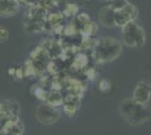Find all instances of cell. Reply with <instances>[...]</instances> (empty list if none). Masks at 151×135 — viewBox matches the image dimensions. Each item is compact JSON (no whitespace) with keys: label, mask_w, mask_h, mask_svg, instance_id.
<instances>
[{"label":"cell","mask_w":151,"mask_h":135,"mask_svg":"<svg viewBox=\"0 0 151 135\" xmlns=\"http://www.w3.org/2000/svg\"><path fill=\"white\" fill-rule=\"evenodd\" d=\"M18 2L16 0H0V16L10 17L18 11Z\"/></svg>","instance_id":"8"},{"label":"cell","mask_w":151,"mask_h":135,"mask_svg":"<svg viewBox=\"0 0 151 135\" xmlns=\"http://www.w3.org/2000/svg\"><path fill=\"white\" fill-rule=\"evenodd\" d=\"M116 8L117 7L114 2L101 8L99 11V21L101 23V25L106 26V27H115L116 26V21H115Z\"/></svg>","instance_id":"7"},{"label":"cell","mask_w":151,"mask_h":135,"mask_svg":"<svg viewBox=\"0 0 151 135\" xmlns=\"http://www.w3.org/2000/svg\"><path fill=\"white\" fill-rule=\"evenodd\" d=\"M101 1H109V0H101Z\"/></svg>","instance_id":"10"},{"label":"cell","mask_w":151,"mask_h":135,"mask_svg":"<svg viewBox=\"0 0 151 135\" xmlns=\"http://www.w3.org/2000/svg\"><path fill=\"white\" fill-rule=\"evenodd\" d=\"M123 52V43L113 37H101L95 45V59L99 63L112 62Z\"/></svg>","instance_id":"2"},{"label":"cell","mask_w":151,"mask_h":135,"mask_svg":"<svg viewBox=\"0 0 151 135\" xmlns=\"http://www.w3.org/2000/svg\"><path fill=\"white\" fill-rule=\"evenodd\" d=\"M134 100L138 103L147 105L151 100V82L143 80L140 81L133 90V97Z\"/></svg>","instance_id":"6"},{"label":"cell","mask_w":151,"mask_h":135,"mask_svg":"<svg viewBox=\"0 0 151 135\" xmlns=\"http://www.w3.org/2000/svg\"><path fill=\"white\" fill-rule=\"evenodd\" d=\"M122 118L127 124L133 126H139L148 123L151 119V109L143 104L138 103L133 98H126L119 105Z\"/></svg>","instance_id":"1"},{"label":"cell","mask_w":151,"mask_h":135,"mask_svg":"<svg viewBox=\"0 0 151 135\" xmlns=\"http://www.w3.org/2000/svg\"><path fill=\"white\" fill-rule=\"evenodd\" d=\"M122 43L129 47H142L145 43V33L142 26L135 20L125 24L122 27Z\"/></svg>","instance_id":"3"},{"label":"cell","mask_w":151,"mask_h":135,"mask_svg":"<svg viewBox=\"0 0 151 135\" xmlns=\"http://www.w3.org/2000/svg\"><path fill=\"white\" fill-rule=\"evenodd\" d=\"M138 9L137 7L131 5V4H126L121 8H116V13H115V21L116 26H123L127 24L129 21L135 20L138 17Z\"/></svg>","instance_id":"5"},{"label":"cell","mask_w":151,"mask_h":135,"mask_svg":"<svg viewBox=\"0 0 151 135\" xmlns=\"http://www.w3.org/2000/svg\"><path fill=\"white\" fill-rule=\"evenodd\" d=\"M36 118L38 122L44 125H51L59 121L60 111L52 105L42 104L36 108Z\"/></svg>","instance_id":"4"},{"label":"cell","mask_w":151,"mask_h":135,"mask_svg":"<svg viewBox=\"0 0 151 135\" xmlns=\"http://www.w3.org/2000/svg\"><path fill=\"white\" fill-rule=\"evenodd\" d=\"M8 39V31L4 27H0V42H5Z\"/></svg>","instance_id":"9"}]
</instances>
